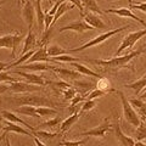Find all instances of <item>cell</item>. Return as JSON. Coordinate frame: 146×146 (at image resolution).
Listing matches in <instances>:
<instances>
[{
	"label": "cell",
	"instance_id": "6da1fadb",
	"mask_svg": "<svg viewBox=\"0 0 146 146\" xmlns=\"http://www.w3.org/2000/svg\"><path fill=\"white\" fill-rule=\"evenodd\" d=\"M145 52V46L140 48L135 51H131L127 55H123L119 57H115V58H110V60H93V58H85V61L90 62L91 65H96L100 67H104L106 70H119V68H129V70L134 71L133 66H130L129 63L131 62L134 57L139 56L140 54Z\"/></svg>",
	"mask_w": 146,
	"mask_h": 146
},
{
	"label": "cell",
	"instance_id": "7a4b0ae2",
	"mask_svg": "<svg viewBox=\"0 0 146 146\" xmlns=\"http://www.w3.org/2000/svg\"><path fill=\"white\" fill-rule=\"evenodd\" d=\"M6 101H11L15 104V106H34V107H39V106H46L49 107L50 105H52L49 99L43 98V96H36L33 94H25L22 96H17V98H9L6 99Z\"/></svg>",
	"mask_w": 146,
	"mask_h": 146
},
{
	"label": "cell",
	"instance_id": "3957f363",
	"mask_svg": "<svg viewBox=\"0 0 146 146\" xmlns=\"http://www.w3.org/2000/svg\"><path fill=\"white\" fill-rule=\"evenodd\" d=\"M129 27H130V26H125V27H122V28H117V29H113V31H108V32H106V33H102V34L98 35L96 38H94V39L89 40L88 43H85V44H83V45H80V46H78V48L70 49V50H67V51H70V52H79V51H83V50H85V49L96 46V45H99V44H102L105 40H107L108 38H111L112 35H115V34H117V33H119V32H123L124 29H128Z\"/></svg>",
	"mask_w": 146,
	"mask_h": 146
},
{
	"label": "cell",
	"instance_id": "277c9868",
	"mask_svg": "<svg viewBox=\"0 0 146 146\" xmlns=\"http://www.w3.org/2000/svg\"><path fill=\"white\" fill-rule=\"evenodd\" d=\"M116 93L119 95V98H121V102H122V107H123V116H124V119L128 122V123H130L131 125H134V127H138L140 124V118H139V115L136 113L135 111V108L131 106L130 102H129V100H128L125 98V95L122 93V91H118L116 90Z\"/></svg>",
	"mask_w": 146,
	"mask_h": 146
},
{
	"label": "cell",
	"instance_id": "5b68a950",
	"mask_svg": "<svg viewBox=\"0 0 146 146\" xmlns=\"http://www.w3.org/2000/svg\"><path fill=\"white\" fill-rule=\"evenodd\" d=\"M25 39V34H20L17 32L15 34H7L0 36V49H10L11 50V56L15 57L17 46L21 44V42Z\"/></svg>",
	"mask_w": 146,
	"mask_h": 146
},
{
	"label": "cell",
	"instance_id": "8992f818",
	"mask_svg": "<svg viewBox=\"0 0 146 146\" xmlns=\"http://www.w3.org/2000/svg\"><path fill=\"white\" fill-rule=\"evenodd\" d=\"M146 35V28L145 29H141V31H136V32H131L128 35L124 36V39L122 40V43L119 45V48L117 49L116 51V55H121L122 51H124L125 49L128 48H131L134 46L136 42H139V40L143 38V36Z\"/></svg>",
	"mask_w": 146,
	"mask_h": 146
},
{
	"label": "cell",
	"instance_id": "52a82bcc",
	"mask_svg": "<svg viewBox=\"0 0 146 146\" xmlns=\"http://www.w3.org/2000/svg\"><path fill=\"white\" fill-rule=\"evenodd\" d=\"M107 131H113V127L111 125L108 118H105L104 122L100 125L93 128V129L85 130L83 133H80L79 135L80 136H96V138H104Z\"/></svg>",
	"mask_w": 146,
	"mask_h": 146
},
{
	"label": "cell",
	"instance_id": "ba28073f",
	"mask_svg": "<svg viewBox=\"0 0 146 146\" xmlns=\"http://www.w3.org/2000/svg\"><path fill=\"white\" fill-rule=\"evenodd\" d=\"M40 86L39 85H34V84H29V83H23V82L16 80L13 83H10L9 85V91H12L15 94L18 93H33V91H39Z\"/></svg>",
	"mask_w": 146,
	"mask_h": 146
},
{
	"label": "cell",
	"instance_id": "9c48e42d",
	"mask_svg": "<svg viewBox=\"0 0 146 146\" xmlns=\"http://www.w3.org/2000/svg\"><path fill=\"white\" fill-rule=\"evenodd\" d=\"M94 29L91 26H89L84 20H77V21H73L71 23H68L65 27H61L58 32H66V31H73V32H77V33H84L86 31H91Z\"/></svg>",
	"mask_w": 146,
	"mask_h": 146
},
{
	"label": "cell",
	"instance_id": "30bf717a",
	"mask_svg": "<svg viewBox=\"0 0 146 146\" xmlns=\"http://www.w3.org/2000/svg\"><path fill=\"white\" fill-rule=\"evenodd\" d=\"M82 17H84V21L88 23L89 26H91L93 28H98V29H106L107 25H105V22L100 18L98 15L90 12L88 10H85L82 13Z\"/></svg>",
	"mask_w": 146,
	"mask_h": 146
},
{
	"label": "cell",
	"instance_id": "8fae6325",
	"mask_svg": "<svg viewBox=\"0 0 146 146\" xmlns=\"http://www.w3.org/2000/svg\"><path fill=\"white\" fill-rule=\"evenodd\" d=\"M105 12H107V13H115V15L117 16H121V17H125V18H131V20H134L136 22H139V23L143 25L145 28H146V22L143 20V18H140L135 15L134 12H131L129 9H108V10H106Z\"/></svg>",
	"mask_w": 146,
	"mask_h": 146
},
{
	"label": "cell",
	"instance_id": "7c38bea8",
	"mask_svg": "<svg viewBox=\"0 0 146 146\" xmlns=\"http://www.w3.org/2000/svg\"><path fill=\"white\" fill-rule=\"evenodd\" d=\"M16 74L23 77V78L27 80V83L29 84H34V85H39V86H44L45 84H48V82L43 78V76L40 74H35V73H26V72H22V71H17L15 70Z\"/></svg>",
	"mask_w": 146,
	"mask_h": 146
},
{
	"label": "cell",
	"instance_id": "4fadbf2b",
	"mask_svg": "<svg viewBox=\"0 0 146 146\" xmlns=\"http://www.w3.org/2000/svg\"><path fill=\"white\" fill-rule=\"evenodd\" d=\"M112 127H113V131H115L116 138H117V140L121 143L122 146H134V145H135L134 139L130 138V136H127V135L122 131V128H121L119 122H116Z\"/></svg>",
	"mask_w": 146,
	"mask_h": 146
},
{
	"label": "cell",
	"instance_id": "5bb4252c",
	"mask_svg": "<svg viewBox=\"0 0 146 146\" xmlns=\"http://www.w3.org/2000/svg\"><path fill=\"white\" fill-rule=\"evenodd\" d=\"M3 133L4 134H7V133H16V134H21V135H27V136H33L34 134H32L31 131H28L25 128H22L20 124H16V123H12V122H5V125L3 127Z\"/></svg>",
	"mask_w": 146,
	"mask_h": 146
},
{
	"label": "cell",
	"instance_id": "9a60e30c",
	"mask_svg": "<svg viewBox=\"0 0 146 146\" xmlns=\"http://www.w3.org/2000/svg\"><path fill=\"white\" fill-rule=\"evenodd\" d=\"M34 17H35V9L34 5L31 0H27L23 5V18L25 21L27 22L28 25V31L32 29L33 27V21H34Z\"/></svg>",
	"mask_w": 146,
	"mask_h": 146
},
{
	"label": "cell",
	"instance_id": "2e32d148",
	"mask_svg": "<svg viewBox=\"0 0 146 146\" xmlns=\"http://www.w3.org/2000/svg\"><path fill=\"white\" fill-rule=\"evenodd\" d=\"M0 115H1V117L3 118H5L6 121H9V122H12V123H16V124H20V125H25L27 129H29L32 133H35V130H36V128H34V127H32V125H29L28 123H26L25 121H22L20 117H17L15 113L13 112H9V111H5V110H3L1 112H0Z\"/></svg>",
	"mask_w": 146,
	"mask_h": 146
},
{
	"label": "cell",
	"instance_id": "e0dca14e",
	"mask_svg": "<svg viewBox=\"0 0 146 146\" xmlns=\"http://www.w3.org/2000/svg\"><path fill=\"white\" fill-rule=\"evenodd\" d=\"M48 46H42L39 48L34 54L28 58V61L26 63H33V62H51V58L49 57L48 51H46Z\"/></svg>",
	"mask_w": 146,
	"mask_h": 146
},
{
	"label": "cell",
	"instance_id": "ac0fdd59",
	"mask_svg": "<svg viewBox=\"0 0 146 146\" xmlns=\"http://www.w3.org/2000/svg\"><path fill=\"white\" fill-rule=\"evenodd\" d=\"M20 70H25V71H32V72H43V71H49L51 70L54 66H50L48 62H33V63H27V65H21L18 66Z\"/></svg>",
	"mask_w": 146,
	"mask_h": 146
},
{
	"label": "cell",
	"instance_id": "d6986e66",
	"mask_svg": "<svg viewBox=\"0 0 146 146\" xmlns=\"http://www.w3.org/2000/svg\"><path fill=\"white\" fill-rule=\"evenodd\" d=\"M38 46V40H36V36L35 34L31 31H28V33H27L26 38H25V44H23V49H22L21 51V55H25L27 52L32 51V50H34V48Z\"/></svg>",
	"mask_w": 146,
	"mask_h": 146
},
{
	"label": "cell",
	"instance_id": "ffe728a7",
	"mask_svg": "<svg viewBox=\"0 0 146 146\" xmlns=\"http://www.w3.org/2000/svg\"><path fill=\"white\" fill-rule=\"evenodd\" d=\"M129 102H131V106L136 108V113L139 115L140 121L146 123V102H144L140 99H130Z\"/></svg>",
	"mask_w": 146,
	"mask_h": 146
},
{
	"label": "cell",
	"instance_id": "44dd1931",
	"mask_svg": "<svg viewBox=\"0 0 146 146\" xmlns=\"http://www.w3.org/2000/svg\"><path fill=\"white\" fill-rule=\"evenodd\" d=\"M52 71H55L58 76L63 79H70V80H76L80 78L83 74H80L78 72H74V71H71V70H67V68H61V67H54Z\"/></svg>",
	"mask_w": 146,
	"mask_h": 146
},
{
	"label": "cell",
	"instance_id": "7402d4cb",
	"mask_svg": "<svg viewBox=\"0 0 146 146\" xmlns=\"http://www.w3.org/2000/svg\"><path fill=\"white\" fill-rule=\"evenodd\" d=\"M34 135L38 136V138L45 144H51V143H54V140L60 138V134L58 133H52V131H45V130L44 131L43 130H35Z\"/></svg>",
	"mask_w": 146,
	"mask_h": 146
},
{
	"label": "cell",
	"instance_id": "603a6c76",
	"mask_svg": "<svg viewBox=\"0 0 146 146\" xmlns=\"http://www.w3.org/2000/svg\"><path fill=\"white\" fill-rule=\"evenodd\" d=\"M82 115L80 113H73V115H71L70 117L67 118V119L65 121H62L61 122V127H60V130L62 131V133H66V131H68L71 129V127L74 124V123L79 119V117Z\"/></svg>",
	"mask_w": 146,
	"mask_h": 146
},
{
	"label": "cell",
	"instance_id": "cb8c5ba5",
	"mask_svg": "<svg viewBox=\"0 0 146 146\" xmlns=\"http://www.w3.org/2000/svg\"><path fill=\"white\" fill-rule=\"evenodd\" d=\"M13 112L18 113V115H25L28 117H34V118H40V116L36 113V110L34 106H21L17 108H13Z\"/></svg>",
	"mask_w": 146,
	"mask_h": 146
},
{
	"label": "cell",
	"instance_id": "d4e9b609",
	"mask_svg": "<svg viewBox=\"0 0 146 146\" xmlns=\"http://www.w3.org/2000/svg\"><path fill=\"white\" fill-rule=\"evenodd\" d=\"M71 66L73 68H76V71L80 73V74H86V76H90V77H94V78H101L102 76H100L99 73H95L94 71H91L89 70L88 67H85L83 65H80V63H77V62H71Z\"/></svg>",
	"mask_w": 146,
	"mask_h": 146
},
{
	"label": "cell",
	"instance_id": "484cf974",
	"mask_svg": "<svg viewBox=\"0 0 146 146\" xmlns=\"http://www.w3.org/2000/svg\"><path fill=\"white\" fill-rule=\"evenodd\" d=\"M85 10H88L93 13H98V15H104V11L99 7L96 0H80Z\"/></svg>",
	"mask_w": 146,
	"mask_h": 146
},
{
	"label": "cell",
	"instance_id": "4316f807",
	"mask_svg": "<svg viewBox=\"0 0 146 146\" xmlns=\"http://www.w3.org/2000/svg\"><path fill=\"white\" fill-rule=\"evenodd\" d=\"M73 88H74L79 93H86L89 91L91 88H93V83L88 80H83V82H79V80H72V84H71Z\"/></svg>",
	"mask_w": 146,
	"mask_h": 146
},
{
	"label": "cell",
	"instance_id": "83f0119b",
	"mask_svg": "<svg viewBox=\"0 0 146 146\" xmlns=\"http://www.w3.org/2000/svg\"><path fill=\"white\" fill-rule=\"evenodd\" d=\"M46 51L49 57H56V56H60V55H65L67 52V50L60 46L58 44H51L50 46L46 48Z\"/></svg>",
	"mask_w": 146,
	"mask_h": 146
},
{
	"label": "cell",
	"instance_id": "f1b7e54d",
	"mask_svg": "<svg viewBox=\"0 0 146 146\" xmlns=\"http://www.w3.org/2000/svg\"><path fill=\"white\" fill-rule=\"evenodd\" d=\"M146 86V78H140V79H138L136 82H133L131 84H125V88H129V89H133L134 91H135V94L138 95H140V93L143 91V89Z\"/></svg>",
	"mask_w": 146,
	"mask_h": 146
},
{
	"label": "cell",
	"instance_id": "f546056e",
	"mask_svg": "<svg viewBox=\"0 0 146 146\" xmlns=\"http://www.w3.org/2000/svg\"><path fill=\"white\" fill-rule=\"evenodd\" d=\"M48 84L51 86V88L56 91V93H63V90H66L67 88H70V86H72L71 84L66 83V82H48Z\"/></svg>",
	"mask_w": 146,
	"mask_h": 146
},
{
	"label": "cell",
	"instance_id": "4dcf8cb0",
	"mask_svg": "<svg viewBox=\"0 0 146 146\" xmlns=\"http://www.w3.org/2000/svg\"><path fill=\"white\" fill-rule=\"evenodd\" d=\"M54 34V26H51L49 29H44V35L40 42H38V46H46V45L49 44L50 39H51V36Z\"/></svg>",
	"mask_w": 146,
	"mask_h": 146
},
{
	"label": "cell",
	"instance_id": "1f68e13d",
	"mask_svg": "<svg viewBox=\"0 0 146 146\" xmlns=\"http://www.w3.org/2000/svg\"><path fill=\"white\" fill-rule=\"evenodd\" d=\"M35 110H36V113H38L40 117H48V116L55 117L57 113L56 110H52V108L46 107V106H39V107H35Z\"/></svg>",
	"mask_w": 146,
	"mask_h": 146
},
{
	"label": "cell",
	"instance_id": "d6a6232c",
	"mask_svg": "<svg viewBox=\"0 0 146 146\" xmlns=\"http://www.w3.org/2000/svg\"><path fill=\"white\" fill-rule=\"evenodd\" d=\"M61 122H62V119H61L60 117H58V116H55L52 119H49V121H45V122H43V123H40L38 128H50V129H54V128L60 124ZM38 128H36V129H38Z\"/></svg>",
	"mask_w": 146,
	"mask_h": 146
},
{
	"label": "cell",
	"instance_id": "836d02e7",
	"mask_svg": "<svg viewBox=\"0 0 146 146\" xmlns=\"http://www.w3.org/2000/svg\"><path fill=\"white\" fill-rule=\"evenodd\" d=\"M135 139L138 141H143L146 139V124L144 122H140V124L136 127L135 130Z\"/></svg>",
	"mask_w": 146,
	"mask_h": 146
},
{
	"label": "cell",
	"instance_id": "e575fe53",
	"mask_svg": "<svg viewBox=\"0 0 146 146\" xmlns=\"http://www.w3.org/2000/svg\"><path fill=\"white\" fill-rule=\"evenodd\" d=\"M51 62H78L80 61V58L78 57H73L71 55H60L56 57H50Z\"/></svg>",
	"mask_w": 146,
	"mask_h": 146
},
{
	"label": "cell",
	"instance_id": "d590c367",
	"mask_svg": "<svg viewBox=\"0 0 146 146\" xmlns=\"http://www.w3.org/2000/svg\"><path fill=\"white\" fill-rule=\"evenodd\" d=\"M98 89L100 90H104V91H113V89H111V84H110V80L107 78H105V77H101V78H99L98 80Z\"/></svg>",
	"mask_w": 146,
	"mask_h": 146
},
{
	"label": "cell",
	"instance_id": "8d00e7d4",
	"mask_svg": "<svg viewBox=\"0 0 146 146\" xmlns=\"http://www.w3.org/2000/svg\"><path fill=\"white\" fill-rule=\"evenodd\" d=\"M16 82L15 77L10 76V72L7 71H0V83H13Z\"/></svg>",
	"mask_w": 146,
	"mask_h": 146
},
{
	"label": "cell",
	"instance_id": "74e56055",
	"mask_svg": "<svg viewBox=\"0 0 146 146\" xmlns=\"http://www.w3.org/2000/svg\"><path fill=\"white\" fill-rule=\"evenodd\" d=\"M95 106H96V101H95V100H85L83 106H82V108H80L79 113L80 115H83V113L90 111V110H93Z\"/></svg>",
	"mask_w": 146,
	"mask_h": 146
},
{
	"label": "cell",
	"instance_id": "f35d334b",
	"mask_svg": "<svg viewBox=\"0 0 146 146\" xmlns=\"http://www.w3.org/2000/svg\"><path fill=\"white\" fill-rule=\"evenodd\" d=\"M88 139H83V140H73V141H70V140H62L58 143L60 146H80V145H84Z\"/></svg>",
	"mask_w": 146,
	"mask_h": 146
},
{
	"label": "cell",
	"instance_id": "ab89813d",
	"mask_svg": "<svg viewBox=\"0 0 146 146\" xmlns=\"http://www.w3.org/2000/svg\"><path fill=\"white\" fill-rule=\"evenodd\" d=\"M107 94V91H104V90H100V89H94V90H91L90 93L88 94V96L85 98V100H95V99H98L100 96H104V95H106Z\"/></svg>",
	"mask_w": 146,
	"mask_h": 146
},
{
	"label": "cell",
	"instance_id": "60d3db41",
	"mask_svg": "<svg viewBox=\"0 0 146 146\" xmlns=\"http://www.w3.org/2000/svg\"><path fill=\"white\" fill-rule=\"evenodd\" d=\"M129 6H130V9H135V10L144 11L146 13V1L145 3H140V1H131V0H129Z\"/></svg>",
	"mask_w": 146,
	"mask_h": 146
},
{
	"label": "cell",
	"instance_id": "b9f144b4",
	"mask_svg": "<svg viewBox=\"0 0 146 146\" xmlns=\"http://www.w3.org/2000/svg\"><path fill=\"white\" fill-rule=\"evenodd\" d=\"M77 93H78V91L73 88V86H70V88H67L66 90H63L62 94H63V98H65V100H72L77 95Z\"/></svg>",
	"mask_w": 146,
	"mask_h": 146
},
{
	"label": "cell",
	"instance_id": "7bdbcfd3",
	"mask_svg": "<svg viewBox=\"0 0 146 146\" xmlns=\"http://www.w3.org/2000/svg\"><path fill=\"white\" fill-rule=\"evenodd\" d=\"M65 1L72 3V4H73V5H74L76 7H78V9H79V11H80V15L84 12V6H83V4H82L80 0H65Z\"/></svg>",
	"mask_w": 146,
	"mask_h": 146
},
{
	"label": "cell",
	"instance_id": "ee69618b",
	"mask_svg": "<svg viewBox=\"0 0 146 146\" xmlns=\"http://www.w3.org/2000/svg\"><path fill=\"white\" fill-rule=\"evenodd\" d=\"M32 139L34 140V143H35V145H36V146H46V144H45V143H43V141L40 140V139L38 138V136L33 135V136H32Z\"/></svg>",
	"mask_w": 146,
	"mask_h": 146
},
{
	"label": "cell",
	"instance_id": "f6af8a7d",
	"mask_svg": "<svg viewBox=\"0 0 146 146\" xmlns=\"http://www.w3.org/2000/svg\"><path fill=\"white\" fill-rule=\"evenodd\" d=\"M6 91H9V85L0 83V94H4V93H6Z\"/></svg>",
	"mask_w": 146,
	"mask_h": 146
},
{
	"label": "cell",
	"instance_id": "bcb514c9",
	"mask_svg": "<svg viewBox=\"0 0 146 146\" xmlns=\"http://www.w3.org/2000/svg\"><path fill=\"white\" fill-rule=\"evenodd\" d=\"M9 65H10V62H1L0 61V71H6Z\"/></svg>",
	"mask_w": 146,
	"mask_h": 146
},
{
	"label": "cell",
	"instance_id": "7dc6e473",
	"mask_svg": "<svg viewBox=\"0 0 146 146\" xmlns=\"http://www.w3.org/2000/svg\"><path fill=\"white\" fill-rule=\"evenodd\" d=\"M4 145L3 146H11V143H10V139H9V136H7V134L5 135V138H4Z\"/></svg>",
	"mask_w": 146,
	"mask_h": 146
},
{
	"label": "cell",
	"instance_id": "c3c4849f",
	"mask_svg": "<svg viewBox=\"0 0 146 146\" xmlns=\"http://www.w3.org/2000/svg\"><path fill=\"white\" fill-rule=\"evenodd\" d=\"M134 146H146V144H145V143H143V141H136Z\"/></svg>",
	"mask_w": 146,
	"mask_h": 146
},
{
	"label": "cell",
	"instance_id": "681fc988",
	"mask_svg": "<svg viewBox=\"0 0 146 146\" xmlns=\"http://www.w3.org/2000/svg\"><path fill=\"white\" fill-rule=\"evenodd\" d=\"M26 1H27V0H18V4H20V5H25Z\"/></svg>",
	"mask_w": 146,
	"mask_h": 146
},
{
	"label": "cell",
	"instance_id": "f907efd6",
	"mask_svg": "<svg viewBox=\"0 0 146 146\" xmlns=\"http://www.w3.org/2000/svg\"><path fill=\"white\" fill-rule=\"evenodd\" d=\"M4 3H5V1H4V0H0V6H1V5H3V4H4Z\"/></svg>",
	"mask_w": 146,
	"mask_h": 146
},
{
	"label": "cell",
	"instance_id": "816d5d0a",
	"mask_svg": "<svg viewBox=\"0 0 146 146\" xmlns=\"http://www.w3.org/2000/svg\"><path fill=\"white\" fill-rule=\"evenodd\" d=\"M0 130H3V124H1V122H0Z\"/></svg>",
	"mask_w": 146,
	"mask_h": 146
},
{
	"label": "cell",
	"instance_id": "f5cc1de1",
	"mask_svg": "<svg viewBox=\"0 0 146 146\" xmlns=\"http://www.w3.org/2000/svg\"><path fill=\"white\" fill-rule=\"evenodd\" d=\"M144 78H146V73H145V74H144Z\"/></svg>",
	"mask_w": 146,
	"mask_h": 146
},
{
	"label": "cell",
	"instance_id": "db71d44e",
	"mask_svg": "<svg viewBox=\"0 0 146 146\" xmlns=\"http://www.w3.org/2000/svg\"><path fill=\"white\" fill-rule=\"evenodd\" d=\"M31 1H32V3H33V4H34V0H31Z\"/></svg>",
	"mask_w": 146,
	"mask_h": 146
},
{
	"label": "cell",
	"instance_id": "11a10c76",
	"mask_svg": "<svg viewBox=\"0 0 146 146\" xmlns=\"http://www.w3.org/2000/svg\"><path fill=\"white\" fill-rule=\"evenodd\" d=\"M0 146H1V145H0Z\"/></svg>",
	"mask_w": 146,
	"mask_h": 146
}]
</instances>
